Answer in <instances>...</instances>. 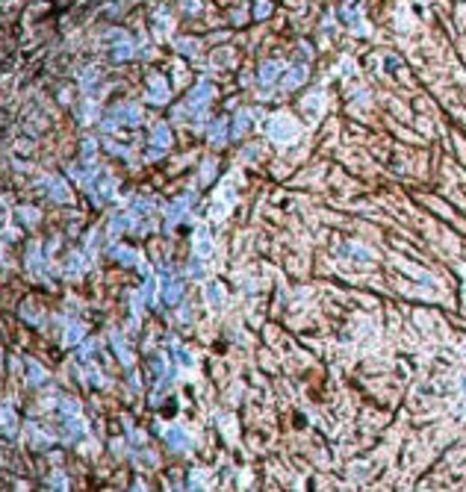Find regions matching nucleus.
I'll return each mask as SVG.
<instances>
[{
  "label": "nucleus",
  "instance_id": "obj_1",
  "mask_svg": "<svg viewBox=\"0 0 466 492\" xmlns=\"http://www.w3.org/2000/svg\"><path fill=\"white\" fill-rule=\"evenodd\" d=\"M272 133H275V139H292L295 136V124L292 121H286V118H277L275 124H272Z\"/></svg>",
  "mask_w": 466,
  "mask_h": 492
},
{
  "label": "nucleus",
  "instance_id": "obj_2",
  "mask_svg": "<svg viewBox=\"0 0 466 492\" xmlns=\"http://www.w3.org/2000/svg\"><path fill=\"white\" fill-rule=\"evenodd\" d=\"M277 74V65H266V71H263V80H272Z\"/></svg>",
  "mask_w": 466,
  "mask_h": 492
}]
</instances>
